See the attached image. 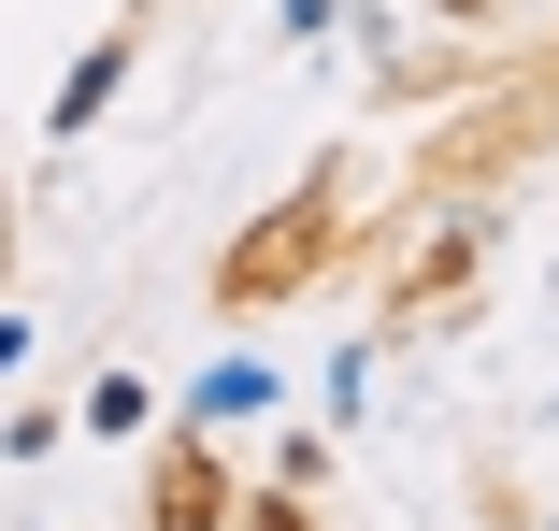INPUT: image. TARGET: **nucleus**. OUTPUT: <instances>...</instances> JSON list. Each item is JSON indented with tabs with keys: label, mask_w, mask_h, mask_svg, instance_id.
I'll return each instance as SVG.
<instances>
[{
	"label": "nucleus",
	"mask_w": 559,
	"mask_h": 531,
	"mask_svg": "<svg viewBox=\"0 0 559 531\" xmlns=\"http://www.w3.org/2000/svg\"><path fill=\"white\" fill-rule=\"evenodd\" d=\"M330 259V187H301V201H273V216L230 245V259H215V302H230V316H259V302H287L301 273Z\"/></svg>",
	"instance_id": "f257e3e1"
},
{
	"label": "nucleus",
	"mask_w": 559,
	"mask_h": 531,
	"mask_svg": "<svg viewBox=\"0 0 559 531\" xmlns=\"http://www.w3.org/2000/svg\"><path fill=\"white\" fill-rule=\"evenodd\" d=\"M144 517H158V531H215V517H230V474H215L201 446H173V460L144 474Z\"/></svg>",
	"instance_id": "f03ea898"
},
{
	"label": "nucleus",
	"mask_w": 559,
	"mask_h": 531,
	"mask_svg": "<svg viewBox=\"0 0 559 531\" xmlns=\"http://www.w3.org/2000/svg\"><path fill=\"white\" fill-rule=\"evenodd\" d=\"M259 531H301V503H259Z\"/></svg>",
	"instance_id": "7ed1b4c3"
},
{
	"label": "nucleus",
	"mask_w": 559,
	"mask_h": 531,
	"mask_svg": "<svg viewBox=\"0 0 559 531\" xmlns=\"http://www.w3.org/2000/svg\"><path fill=\"white\" fill-rule=\"evenodd\" d=\"M460 15H474V0H460Z\"/></svg>",
	"instance_id": "20e7f679"
}]
</instances>
